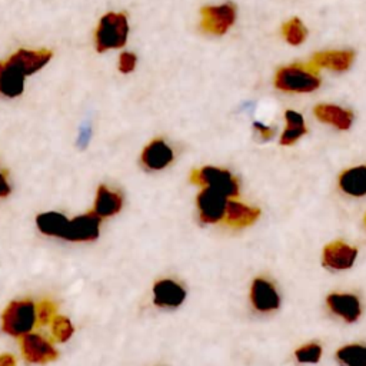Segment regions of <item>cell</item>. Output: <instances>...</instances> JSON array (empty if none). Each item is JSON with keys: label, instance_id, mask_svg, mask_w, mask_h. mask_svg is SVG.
I'll return each instance as SVG.
<instances>
[{"label": "cell", "instance_id": "9a60e30c", "mask_svg": "<svg viewBox=\"0 0 366 366\" xmlns=\"http://www.w3.org/2000/svg\"><path fill=\"white\" fill-rule=\"evenodd\" d=\"M172 160L173 152L163 140H153L144 147L142 153L143 164L153 170H160L166 167Z\"/></svg>", "mask_w": 366, "mask_h": 366}, {"label": "cell", "instance_id": "d6986e66", "mask_svg": "<svg viewBox=\"0 0 366 366\" xmlns=\"http://www.w3.org/2000/svg\"><path fill=\"white\" fill-rule=\"evenodd\" d=\"M339 187L352 196L366 194V166L347 169L339 177Z\"/></svg>", "mask_w": 366, "mask_h": 366}, {"label": "cell", "instance_id": "44dd1931", "mask_svg": "<svg viewBox=\"0 0 366 366\" xmlns=\"http://www.w3.org/2000/svg\"><path fill=\"white\" fill-rule=\"evenodd\" d=\"M36 224L39 230L47 236H59L63 237L69 220L64 214L57 213V212H47L41 213L36 217Z\"/></svg>", "mask_w": 366, "mask_h": 366}, {"label": "cell", "instance_id": "484cf974", "mask_svg": "<svg viewBox=\"0 0 366 366\" xmlns=\"http://www.w3.org/2000/svg\"><path fill=\"white\" fill-rule=\"evenodd\" d=\"M320 355H322V349L316 343L302 346L295 353L297 362L300 363H316L320 359Z\"/></svg>", "mask_w": 366, "mask_h": 366}, {"label": "cell", "instance_id": "603a6c76", "mask_svg": "<svg viewBox=\"0 0 366 366\" xmlns=\"http://www.w3.org/2000/svg\"><path fill=\"white\" fill-rule=\"evenodd\" d=\"M336 357L343 366H366V346L346 345L336 352Z\"/></svg>", "mask_w": 366, "mask_h": 366}, {"label": "cell", "instance_id": "7c38bea8", "mask_svg": "<svg viewBox=\"0 0 366 366\" xmlns=\"http://www.w3.org/2000/svg\"><path fill=\"white\" fill-rule=\"evenodd\" d=\"M153 295L154 305L160 307H177L186 297L184 289L170 279L159 280L153 286Z\"/></svg>", "mask_w": 366, "mask_h": 366}, {"label": "cell", "instance_id": "4316f807", "mask_svg": "<svg viewBox=\"0 0 366 366\" xmlns=\"http://www.w3.org/2000/svg\"><path fill=\"white\" fill-rule=\"evenodd\" d=\"M56 306L50 300H41L40 303L36 305V320H39L40 325H47L50 323L56 316Z\"/></svg>", "mask_w": 366, "mask_h": 366}, {"label": "cell", "instance_id": "5bb4252c", "mask_svg": "<svg viewBox=\"0 0 366 366\" xmlns=\"http://www.w3.org/2000/svg\"><path fill=\"white\" fill-rule=\"evenodd\" d=\"M353 61V51L352 50H330V51H320L316 53L312 59V67H326L335 71H345L350 67Z\"/></svg>", "mask_w": 366, "mask_h": 366}, {"label": "cell", "instance_id": "7a4b0ae2", "mask_svg": "<svg viewBox=\"0 0 366 366\" xmlns=\"http://www.w3.org/2000/svg\"><path fill=\"white\" fill-rule=\"evenodd\" d=\"M36 323V306L31 300H14L1 315V329L11 336L30 333Z\"/></svg>", "mask_w": 366, "mask_h": 366}, {"label": "cell", "instance_id": "8992f818", "mask_svg": "<svg viewBox=\"0 0 366 366\" xmlns=\"http://www.w3.org/2000/svg\"><path fill=\"white\" fill-rule=\"evenodd\" d=\"M227 197L214 189L203 187L197 196V209L200 220L204 223H216L223 219L227 204Z\"/></svg>", "mask_w": 366, "mask_h": 366}, {"label": "cell", "instance_id": "f546056e", "mask_svg": "<svg viewBox=\"0 0 366 366\" xmlns=\"http://www.w3.org/2000/svg\"><path fill=\"white\" fill-rule=\"evenodd\" d=\"M254 127L257 129V132L260 133V136H262L263 140H267V139H270V137L273 136V129L269 127V126H264V124L256 122V123H254Z\"/></svg>", "mask_w": 366, "mask_h": 366}, {"label": "cell", "instance_id": "83f0119b", "mask_svg": "<svg viewBox=\"0 0 366 366\" xmlns=\"http://www.w3.org/2000/svg\"><path fill=\"white\" fill-rule=\"evenodd\" d=\"M136 66V56L133 53L124 51L120 54L119 59V70L122 73H130Z\"/></svg>", "mask_w": 366, "mask_h": 366}, {"label": "cell", "instance_id": "8fae6325", "mask_svg": "<svg viewBox=\"0 0 366 366\" xmlns=\"http://www.w3.org/2000/svg\"><path fill=\"white\" fill-rule=\"evenodd\" d=\"M250 299L254 306V309L260 312H270L279 307L280 297L273 287L272 283H269L264 279H256L252 285L250 290Z\"/></svg>", "mask_w": 366, "mask_h": 366}, {"label": "cell", "instance_id": "ba28073f", "mask_svg": "<svg viewBox=\"0 0 366 366\" xmlns=\"http://www.w3.org/2000/svg\"><path fill=\"white\" fill-rule=\"evenodd\" d=\"M50 59V50H19L7 61L3 63L7 67L16 69L23 76H29L46 66Z\"/></svg>", "mask_w": 366, "mask_h": 366}, {"label": "cell", "instance_id": "f1b7e54d", "mask_svg": "<svg viewBox=\"0 0 366 366\" xmlns=\"http://www.w3.org/2000/svg\"><path fill=\"white\" fill-rule=\"evenodd\" d=\"M92 136V129L89 124H84L81 129H80V136H79V146H86L87 142H89V137Z\"/></svg>", "mask_w": 366, "mask_h": 366}, {"label": "cell", "instance_id": "7402d4cb", "mask_svg": "<svg viewBox=\"0 0 366 366\" xmlns=\"http://www.w3.org/2000/svg\"><path fill=\"white\" fill-rule=\"evenodd\" d=\"M286 117V129L283 132V136L280 139V143L287 146L295 143L302 134L306 133V127H305V122L303 117L293 110H287L285 113Z\"/></svg>", "mask_w": 366, "mask_h": 366}, {"label": "cell", "instance_id": "d4e9b609", "mask_svg": "<svg viewBox=\"0 0 366 366\" xmlns=\"http://www.w3.org/2000/svg\"><path fill=\"white\" fill-rule=\"evenodd\" d=\"M51 332L54 335V337L59 340V342H66L71 337L74 329L70 323V320L64 316H56L53 320H51Z\"/></svg>", "mask_w": 366, "mask_h": 366}, {"label": "cell", "instance_id": "4fadbf2b", "mask_svg": "<svg viewBox=\"0 0 366 366\" xmlns=\"http://www.w3.org/2000/svg\"><path fill=\"white\" fill-rule=\"evenodd\" d=\"M327 306L330 310L345 319L346 322H355L360 316V302L355 295L332 293L327 296Z\"/></svg>", "mask_w": 366, "mask_h": 366}, {"label": "cell", "instance_id": "cb8c5ba5", "mask_svg": "<svg viewBox=\"0 0 366 366\" xmlns=\"http://www.w3.org/2000/svg\"><path fill=\"white\" fill-rule=\"evenodd\" d=\"M282 33H283L286 41L290 44H300L306 37V29L297 17L285 23L282 27Z\"/></svg>", "mask_w": 366, "mask_h": 366}, {"label": "cell", "instance_id": "4dcf8cb0", "mask_svg": "<svg viewBox=\"0 0 366 366\" xmlns=\"http://www.w3.org/2000/svg\"><path fill=\"white\" fill-rule=\"evenodd\" d=\"M10 192H11L10 184L7 183V180H6V177H4V174L0 172V197H6V196H9V194H10Z\"/></svg>", "mask_w": 366, "mask_h": 366}, {"label": "cell", "instance_id": "5b68a950", "mask_svg": "<svg viewBox=\"0 0 366 366\" xmlns=\"http://www.w3.org/2000/svg\"><path fill=\"white\" fill-rule=\"evenodd\" d=\"M236 9L232 3L206 6L202 9V29L212 34H223L234 23Z\"/></svg>", "mask_w": 366, "mask_h": 366}, {"label": "cell", "instance_id": "d6a6232c", "mask_svg": "<svg viewBox=\"0 0 366 366\" xmlns=\"http://www.w3.org/2000/svg\"><path fill=\"white\" fill-rule=\"evenodd\" d=\"M365 224H366V216H365Z\"/></svg>", "mask_w": 366, "mask_h": 366}, {"label": "cell", "instance_id": "ffe728a7", "mask_svg": "<svg viewBox=\"0 0 366 366\" xmlns=\"http://www.w3.org/2000/svg\"><path fill=\"white\" fill-rule=\"evenodd\" d=\"M23 87L24 76L0 61V93L6 97H17L23 93Z\"/></svg>", "mask_w": 366, "mask_h": 366}, {"label": "cell", "instance_id": "30bf717a", "mask_svg": "<svg viewBox=\"0 0 366 366\" xmlns=\"http://www.w3.org/2000/svg\"><path fill=\"white\" fill-rule=\"evenodd\" d=\"M357 256V250L343 242L329 243L323 249V263L325 266L336 270L349 269Z\"/></svg>", "mask_w": 366, "mask_h": 366}, {"label": "cell", "instance_id": "9c48e42d", "mask_svg": "<svg viewBox=\"0 0 366 366\" xmlns=\"http://www.w3.org/2000/svg\"><path fill=\"white\" fill-rule=\"evenodd\" d=\"M100 217L93 212L74 217L69 220L67 229L63 234V239L70 242H89L94 240L99 236Z\"/></svg>", "mask_w": 366, "mask_h": 366}, {"label": "cell", "instance_id": "2e32d148", "mask_svg": "<svg viewBox=\"0 0 366 366\" xmlns=\"http://www.w3.org/2000/svg\"><path fill=\"white\" fill-rule=\"evenodd\" d=\"M260 214V210L256 207L246 206L240 202H227L224 212V222L232 227H244L252 224Z\"/></svg>", "mask_w": 366, "mask_h": 366}, {"label": "cell", "instance_id": "ac0fdd59", "mask_svg": "<svg viewBox=\"0 0 366 366\" xmlns=\"http://www.w3.org/2000/svg\"><path fill=\"white\" fill-rule=\"evenodd\" d=\"M122 204H123V199L117 192L109 190L106 186H100L97 189L93 213L97 214L100 219L109 217L119 213L122 209Z\"/></svg>", "mask_w": 366, "mask_h": 366}, {"label": "cell", "instance_id": "277c9868", "mask_svg": "<svg viewBox=\"0 0 366 366\" xmlns=\"http://www.w3.org/2000/svg\"><path fill=\"white\" fill-rule=\"evenodd\" d=\"M190 180L194 184L214 189L224 197H234L239 193L237 180L227 170H222L217 167L206 166L194 170L190 176Z\"/></svg>", "mask_w": 366, "mask_h": 366}, {"label": "cell", "instance_id": "3957f363", "mask_svg": "<svg viewBox=\"0 0 366 366\" xmlns=\"http://www.w3.org/2000/svg\"><path fill=\"white\" fill-rule=\"evenodd\" d=\"M129 33L127 19L122 13H107L102 17L96 30V49L106 51L124 46Z\"/></svg>", "mask_w": 366, "mask_h": 366}, {"label": "cell", "instance_id": "6da1fadb", "mask_svg": "<svg viewBox=\"0 0 366 366\" xmlns=\"http://www.w3.org/2000/svg\"><path fill=\"white\" fill-rule=\"evenodd\" d=\"M274 84L277 89L285 92L307 93L319 87L320 80L316 76V69L312 66L292 64L282 67L274 77Z\"/></svg>", "mask_w": 366, "mask_h": 366}, {"label": "cell", "instance_id": "e0dca14e", "mask_svg": "<svg viewBox=\"0 0 366 366\" xmlns=\"http://www.w3.org/2000/svg\"><path fill=\"white\" fill-rule=\"evenodd\" d=\"M315 114L320 122L329 123L340 130H347L353 120L352 112L335 104H319L315 107Z\"/></svg>", "mask_w": 366, "mask_h": 366}, {"label": "cell", "instance_id": "1f68e13d", "mask_svg": "<svg viewBox=\"0 0 366 366\" xmlns=\"http://www.w3.org/2000/svg\"><path fill=\"white\" fill-rule=\"evenodd\" d=\"M0 366H16V359L9 353H3L0 355Z\"/></svg>", "mask_w": 366, "mask_h": 366}, {"label": "cell", "instance_id": "52a82bcc", "mask_svg": "<svg viewBox=\"0 0 366 366\" xmlns=\"http://www.w3.org/2000/svg\"><path fill=\"white\" fill-rule=\"evenodd\" d=\"M21 353L30 363H47L57 359L53 345L37 333H27L21 339Z\"/></svg>", "mask_w": 366, "mask_h": 366}]
</instances>
